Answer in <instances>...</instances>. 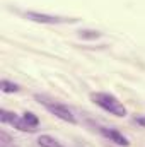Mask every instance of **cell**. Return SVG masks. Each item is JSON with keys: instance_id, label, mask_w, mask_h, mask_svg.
Wrapping results in <instances>:
<instances>
[{"instance_id": "cell-10", "label": "cell", "mask_w": 145, "mask_h": 147, "mask_svg": "<svg viewBox=\"0 0 145 147\" xmlns=\"http://www.w3.org/2000/svg\"><path fill=\"white\" fill-rule=\"evenodd\" d=\"M79 36L84 38V39H97V38H101V33H97V31H80L79 33Z\"/></svg>"}, {"instance_id": "cell-7", "label": "cell", "mask_w": 145, "mask_h": 147, "mask_svg": "<svg viewBox=\"0 0 145 147\" xmlns=\"http://www.w3.org/2000/svg\"><path fill=\"white\" fill-rule=\"evenodd\" d=\"M0 147H19V146L15 144V140L5 130H0Z\"/></svg>"}, {"instance_id": "cell-11", "label": "cell", "mask_w": 145, "mask_h": 147, "mask_svg": "<svg viewBox=\"0 0 145 147\" xmlns=\"http://www.w3.org/2000/svg\"><path fill=\"white\" fill-rule=\"evenodd\" d=\"M135 121H137V123H140V125H144V127H145V118H144V116H135Z\"/></svg>"}, {"instance_id": "cell-1", "label": "cell", "mask_w": 145, "mask_h": 147, "mask_svg": "<svg viewBox=\"0 0 145 147\" xmlns=\"http://www.w3.org/2000/svg\"><path fill=\"white\" fill-rule=\"evenodd\" d=\"M91 99L94 105H97L99 108H103L104 111H108L114 116H119V118L126 116V108L123 106V103L109 92H92Z\"/></svg>"}, {"instance_id": "cell-6", "label": "cell", "mask_w": 145, "mask_h": 147, "mask_svg": "<svg viewBox=\"0 0 145 147\" xmlns=\"http://www.w3.org/2000/svg\"><path fill=\"white\" fill-rule=\"evenodd\" d=\"M38 146L39 147H63L55 137H51V135H39L38 137Z\"/></svg>"}, {"instance_id": "cell-8", "label": "cell", "mask_w": 145, "mask_h": 147, "mask_svg": "<svg viewBox=\"0 0 145 147\" xmlns=\"http://www.w3.org/2000/svg\"><path fill=\"white\" fill-rule=\"evenodd\" d=\"M21 87L17 86V84H14V82H10V80H7V79H2V82H0V91L2 92H17Z\"/></svg>"}, {"instance_id": "cell-3", "label": "cell", "mask_w": 145, "mask_h": 147, "mask_svg": "<svg viewBox=\"0 0 145 147\" xmlns=\"http://www.w3.org/2000/svg\"><path fill=\"white\" fill-rule=\"evenodd\" d=\"M0 120H2V123H9V125H12L14 128L21 130V132H36V128H33L31 125H28V121L22 116H17L12 111L0 110Z\"/></svg>"}, {"instance_id": "cell-9", "label": "cell", "mask_w": 145, "mask_h": 147, "mask_svg": "<svg viewBox=\"0 0 145 147\" xmlns=\"http://www.w3.org/2000/svg\"><path fill=\"white\" fill-rule=\"evenodd\" d=\"M22 118L28 121V125H31L33 128H38L39 127V118H38L34 113H31V111H26L24 115H22Z\"/></svg>"}, {"instance_id": "cell-4", "label": "cell", "mask_w": 145, "mask_h": 147, "mask_svg": "<svg viewBox=\"0 0 145 147\" xmlns=\"http://www.w3.org/2000/svg\"><path fill=\"white\" fill-rule=\"evenodd\" d=\"M26 19L38 22V24H62V22H75L77 19H65V17H56V16H50V14H41V12H26L24 14Z\"/></svg>"}, {"instance_id": "cell-2", "label": "cell", "mask_w": 145, "mask_h": 147, "mask_svg": "<svg viewBox=\"0 0 145 147\" xmlns=\"http://www.w3.org/2000/svg\"><path fill=\"white\" fill-rule=\"evenodd\" d=\"M36 99L39 101V105H43L46 110L50 111L51 115H55L56 118H60V120H63V121H67V123H75V121H77V120H75V115L72 113V110L67 108L65 105H62V103H58V101H53V99H48V98L39 96V94H36Z\"/></svg>"}, {"instance_id": "cell-5", "label": "cell", "mask_w": 145, "mask_h": 147, "mask_svg": "<svg viewBox=\"0 0 145 147\" xmlns=\"http://www.w3.org/2000/svg\"><path fill=\"white\" fill-rule=\"evenodd\" d=\"M99 132L108 139L109 142H114V144H118V146H123V147H128L130 146V140L121 134V132H118V130H114V128H106V127H99Z\"/></svg>"}]
</instances>
